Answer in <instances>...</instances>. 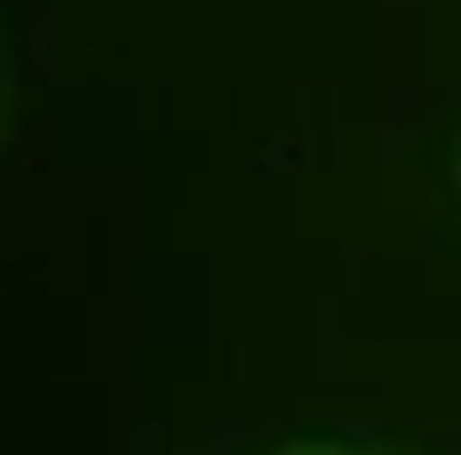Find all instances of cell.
Returning <instances> with one entry per match:
<instances>
[{"label":"cell","mask_w":461,"mask_h":455,"mask_svg":"<svg viewBox=\"0 0 461 455\" xmlns=\"http://www.w3.org/2000/svg\"><path fill=\"white\" fill-rule=\"evenodd\" d=\"M14 126H20V59H14L7 27H0V146L14 139Z\"/></svg>","instance_id":"1"},{"label":"cell","mask_w":461,"mask_h":455,"mask_svg":"<svg viewBox=\"0 0 461 455\" xmlns=\"http://www.w3.org/2000/svg\"><path fill=\"white\" fill-rule=\"evenodd\" d=\"M455 192H461V146H455Z\"/></svg>","instance_id":"3"},{"label":"cell","mask_w":461,"mask_h":455,"mask_svg":"<svg viewBox=\"0 0 461 455\" xmlns=\"http://www.w3.org/2000/svg\"><path fill=\"white\" fill-rule=\"evenodd\" d=\"M270 455H383V449H363V442H337V436H303V442H284Z\"/></svg>","instance_id":"2"}]
</instances>
